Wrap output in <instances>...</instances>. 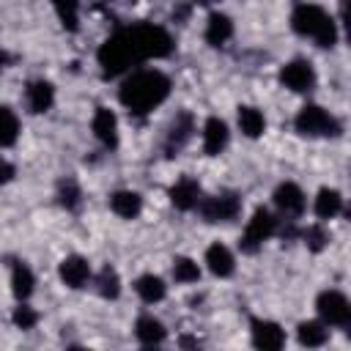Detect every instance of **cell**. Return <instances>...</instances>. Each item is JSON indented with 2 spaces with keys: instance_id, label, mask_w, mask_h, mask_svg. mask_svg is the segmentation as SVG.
I'll return each mask as SVG.
<instances>
[{
  "instance_id": "obj_4",
  "label": "cell",
  "mask_w": 351,
  "mask_h": 351,
  "mask_svg": "<svg viewBox=\"0 0 351 351\" xmlns=\"http://www.w3.org/2000/svg\"><path fill=\"white\" fill-rule=\"evenodd\" d=\"M96 60H99V66H101V71H104L107 77H118V74L129 71L132 66H137L134 49H132V44H129V36H126L123 27L115 30V33L99 47Z\"/></svg>"
},
{
  "instance_id": "obj_1",
  "label": "cell",
  "mask_w": 351,
  "mask_h": 351,
  "mask_svg": "<svg viewBox=\"0 0 351 351\" xmlns=\"http://www.w3.org/2000/svg\"><path fill=\"white\" fill-rule=\"evenodd\" d=\"M170 77L159 69H140L132 71L118 90L121 104L132 112V115H145L154 107H159L167 96H170Z\"/></svg>"
},
{
  "instance_id": "obj_24",
  "label": "cell",
  "mask_w": 351,
  "mask_h": 351,
  "mask_svg": "<svg viewBox=\"0 0 351 351\" xmlns=\"http://www.w3.org/2000/svg\"><path fill=\"white\" fill-rule=\"evenodd\" d=\"M33 288H36V277H33L30 266L22 263V261H16L11 266V293L16 296V302H27V296L33 293Z\"/></svg>"
},
{
  "instance_id": "obj_12",
  "label": "cell",
  "mask_w": 351,
  "mask_h": 351,
  "mask_svg": "<svg viewBox=\"0 0 351 351\" xmlns=\"http://www.w3.org/2000/svg\"><path fill=\"white\" fill-rule=\"evenodd\" d=\"M90 132H93V137L104 145V148H118V118H115V112L112 110H107V107H96V112H93V118H90Z\"/></svg>"
},
{
  "instance_id": "obj_8",
  "label": "cell",
  "mask_w": 351,
  "mask_h": 351,
  "mask_svg": "<svg viewBox=\"0 0 351 351\" xmlns=\"http://www.w3.org/2000/svg\"><path fill=\"white\" fill-rule=\"evenodd\" d=\"M195 208L203 222H230L241 214V197L233 192H219L211 197H200Z\"/></svg>"
},
{
  "instance_id": "obj_25",
  "label": "cell",
  "mask_w": 351,
  "mask_h": 351,
  "mask_svg": "<svg viewBox=\"0 0 351 351\" xmlns=\"http://www.w3.org/2000/svg\"><path fill=\"white\" fill-rule=\"evenodd\" d=\"M296 337H299L302 346L318 348V346H324V343L329 340V326H326L324 321H302V324L296 326Z\"/></svg>"
},
{
  "instance_id": "obj_36",
  "label": "cell",
  "mask_w": 351,
  "mask_h": 351,
  "mask_svg": "<svg viewBox=\"0 0 351 351\" xmlns=\"http://www.w3.org/2000/svg\"><path fill=\"white\" fill-rule=\"evenodd\" d=\"M8 63H11V58H8V52H5V49H0V71H3V69H5Z\"/></svg>"
},
{
  "instance_id": "obj_15",
  "label": "cell",
  "mask_w": 351,
  "mask_h": 351,
  "mask_svg": "<svg viewBox=\"0 0 351 351\" xmlns=\"http://www.w3.org/2000/svg\"><path fill=\"white\" fill-rule=\"evenodd\" d=\"M228 137H230L228 123H225L219 115L206 118V123H203V151H206L208 156L222 154V151H225V145H228Z\"/></svg>"
},
{
  "instance_id": "obj_10",
  "label": "cell",
  "mask_w": 351,
  "mask_h": 351,
  "mask_svg": "<svg viewBox=\"0 0 351 351\" xmlns=\"http://www.w3.org/2000/svg\"><path fill=\"white\" fill-rule=\"evenodd\" d=\"M271 197H274L277 211H280L285 219H299V217L304 214L307 197H304V192H302L299 184H293V181H282V184L274 189Z\"/></svg>"
},
{
  "instance_id": "obj_20",
  "label": "cell",
  "mask_w": 351,
  "mask_h": 351,
  "mask_svg": "<svg viewBox=\"0 0 351 351\" xmlns=\"http://www.w3.org/2000/svg\"><path fill=\"white\" fill-rule=\"evenodd\" d=\"M134 337H137L143 346H159V343H165L167 329H165V324H162L159 318H154L151 313H143V315H137V321H134Z\"/></svg>"
},
{
  "instance_id": "obj_14",
  "label": "cell",
  "mask_w": 351,
  "mask_h": 351,
  "mask_svg": "<svg viewBox=\"0 0 351 351\" xmlns=\"http://www.w3.org/2000/svg\"><path fill=\"white\" fill-rule=\"evenodd\" d=\"M58 274H60L63 285H69V288L80 291V288H85V285H88V280H90V263H88L82 255H69V258H63V261H60Z\"/></svg>"
},
{
  "instance_id": "obj_27",
  "label": "cell",
  "mask_w": 351,
  "mask_h": 351,
  "mask_svg": "<svg viewBox=\"0 0 351 351\" xmlns=\"http://www.w3.org/2000/svg\"><path fill=\"white\" fill-rule=\"evenodd\" d=\"M55 197H58V203H60L66 211H77L80 203H82V189H80L77 178H71V176L60 178V181H58V189H55Z\"/></svg>"
},
{
  "instance_id": "obj_33",
  "label": "cell",
  "mask_w": 351,
  "mask_h": 351,
  "mask_svg": "<svg viewBox=\"0 0 351 351\" xmlns=\"http://www.w3.org/2000/svg\"><path fill=\"white\" fill-rule=\"evenodd\" d=\"M11 321H14L16 329H33V326L38 324V313H36L30 304L19 302V304L14 307V313H11Z\"/></svg>"
},
{
  "instance_id": "obj_17",
  "label": "cell",
  "mask_w": 351,
  "mask_h": 351,
  "mask_svg": "<svg viewBox=\"0 0 351 351\" xmlns=\"http://www.w3.org/2000/svg\"><path fill=\"white\" fill-rule=\"evenodd\" d=\"M25 101H27V110L41 115V112H49L52 104H55V88L52 82L47 80H33L27 88H25Z\"/></svg>"
},
{
  "instance_id": "obj_22",
  "label": "cell",
  "mask_w": 351,
  "mask_h": 351,
  "mask_svg": "<svg viewBox=\"0 0 351 351\" xmlns=\"http://www.w3.org/2000/svg\"><path fill=\"white\" fill-rule=\"evenodd\" d=\"M134 291L145 304H156V302H162L167 296V285H165V280L159 274H140L134 280Z\"/></svg>"
},
{
  "instance_id": "obj_16",
  "label": "cell",
  "mask_w": 351,
  "mask_h": 351,
  "mask_svg": "<svg viewBox=\"0 0 351 351\" xmlns=\"http://www.w3.org/2000/svg\"><path fill=\"white\" fill-rule=\"evenodd\" d=\"M203 192H200V184L189 176L178 178L173 186H170V203L178 208V211H192L197 203H200Z\"/></svg>"
},
{
  "instance_id": "obj_30",
  "label": "cell",
  "mask_w": 351,
  "mask_h": 351,
  "mask_svg": "<svg viewBox=\"0 0 351 351\" xmlns=\"http://www.w3.org/2000/svg\"><path fill=\"white\" fill-rule=\"evenodd\" d=\"M52 8L66 30L80 27V0H52Z\"/></svg>"
},
{
  "instance_id": "obj_19",
  "label": "cell",
  "mask_w": 351,
  "mask_h": 351,
  "mask_svg": "<svg viewBox=\"0 0 351 351\" xmlns=\"http://www.w3.org/2000/svg\"><path fill=\"white\" fill-rule=\"evenodd\" d=\"M203 36H206V44L208 47H225L233 38V22H230V16L228 14H219V11L208 14L206 33Z\"/></svg>"
},
{
  "instance_id": "obj_18",
  "label": "cell",
  "mask_w": 351,
  "mask_h": 351,
  "mask_svg": "<svg viewBox=\"0 0 351 351\" xmlns=\"http://www.w3.org/2000/svg\"><path fill=\"white\" fill-rule=\"evenodd\" d=\"M206 266H208V271L214 274V277H230L233 271H236V258H233V252L225 247V244H219V241H214L208 250H206Z\"/></svg>"
},
{
  "instance_id": "obj_5",
  "label": "cell",
  "mask_w": 351,
  "mask_h": 351,
  "mask_svg": "<svg viewBox=\"0 0 351 351\" xmlns=\"http://www.w3.org/2000/svg\"><path fill=\"white\" fill-rule=\"evenodd\" d=\"M293 126H296V132L304 134V137H337V134L343 132L340 121H337L329 110H324L321 104H304V107L296 112Z\"/></svg>"
},
{
  "instance_id": "obj_31",
  "label": "cell",
  "mask_w": 351,
  "mask_h": 351,
  "mask_svg": "<svg viewBox=\"0 0 351 351\" xmlns=\"http://www.w3.org/2000/svg\"><path fill=\"white\" fill-rule=\"evenodd\" d=\"M173 280L181 285H192L200 280V266L192 258H176L173 261Z\"/></svg>"
},
{
  "instance_id": "obj_3",
  "label": "cell",
  "mask_w": 351,
  "mask_h": 351,
  "mask_svg": "<svg viewBox=\"0 0 351 351\" xmlns=\"http://www.w3.org/2000/svg\"><path fill=\"white\" fill-rule=\"evenodd\" d=\"M129 36V44L134 49L137 63L151 60V58H167L173 52V38L162 25H151V22H137L123 27Z\"/></svg>"
},
{
  "instance_id": "obj_32",
  "label": "cell",
  "mask_w": 351,
  "mask_h": 351,
  "mask_svg": "<svg viewBox=\"0 0 351 351\" xmlns=\"http://www.w3.org/2000/svg\"><path fill=\"white\" fill-rule=\"evenodd\" d=\"M302 241H304V247H307L310 252H321V250L329 244V233H326L321 225H310V228L302 230Z\"/></svg>"
},
{
  "instance_id": "obj_37",
  "label": "cell",
  "mask_w": 351,
  "mask_h": 351,
  "mask_svg": "<svg viewBox=\"0 0 351 351\" xmlns=\"http://www.w3.org/2000/svg\"><path fill=\"white\" fill-rule=\"evenodd\" d=\"M195 5H214V3H219V0H192Z\"/></svg>"
},
{
  "instance_id": "obj_2",
  "label": "cell",
  "mask_w": 351,
  "mask_h": 351,
  "mask_svg": "<svg viewBox=\"0 0 351 351\" xmlns=\"http://www.w3.org/2000/svg\"><path fill=\"white\" fill-rule=\"evenodd\" d=\"M291 27H293V33L313 38L315 47H321V49H332L340 38L337 22L329 16V11H324L315 3H299L291 11Z\"/></svg>"
},
{
  "instance_id": "obj_11",
  "label": "cell",
  "mask_w": 351,
  "mask_h": 351,
  "mask_svg": "<svg viewBox=\"0 0 351 351\" xmlns=\"http://www.w3.org/2000/svg\"><path fill=\"white\" fill-rule=\"evenodd\" d=\"M192 132H195V121L189 112H178L170 126H167V134H165V154L167 156H176L189 140H192Z\"/></svg>"
},
{
  "instance_id": "obj_29",
  "label": "cell",
  "mask_w": 351,
  "mask_h": 351,
  "mask_svg": "<svg viewBox=\"0 0 351 351\" xmlns=\"http://www.w3.org/2000/svg\"><path fill=\"white\" fill-rule=\"evenodd\" d=\"M19 137V118L14 115V110L0 104V148L14 145Z\"/></svg>"
},
{
  "instance_id": "obj_6",
  "label": "cell",
  "mask_w": 351,
  "mask_h": 351,
  "mask_svg": "<svg viewBox=\"0 0 351 351\" xmlns=\"http://www.w3.org/2000/svg\"><path fill=\"white\" fill-rule=\"evenodd\" d=\"M277 230H280V219H277L269 208H263V206L255 208V214L247 219V228H244V233H241V239H239L241 252L255 255V252L263 247V241H269Z\"/></svg>"
},
{
  "instance_id": "obj_23",
  "label": "cell",
  "mask_w": 351,
  "mask_h": 351,
  "mask_svg": "<svg viewBox=\"0 0 351 351\" xmlns=\"http://www.w3.org/2000/svg\"><path fill=\"white\" fill-rule=\"evenodd\" d=\"M313 211H315L318 219H335L343 211V195L337 189H329V186L318 189L315 203H313Z\"/></svg>"
},
{
  "instance_id": "obj_13",
  "label": "cell",
  "mask_w": 351,
  "mask_h": 351,
  "mask_svg": "<svg viewBox=\"0 0 351 351\" xmlns=\"http://www.w3.org/2000/svg\"><path fill=\"white\" fill-rule=\"evenodd\" d=\"M252 346L263 351H277L285 346V329L274 321L252 318Z\"/></svg>"
},
{
  "instance_id": "obj_9",
  "label": "cell",
  "mask_w": 351,
  "mask_h": 351,
  "mask_svg": "<svg viewBox=\"0 0 351 351\" xmlns=\"http://www.w3.org/2000/svg\"><path fill=\"white\" fill-rule=\"evenodd\" d=\"M280 82H282L288 90H293V93H310V90L315 88L318 77H315V69H313L310 60L296 58V60H288V63L280 69Z\"/></svg>"
},
{
  "instance_id": "obj_34",
  "label": "cell",
  "mask_w": 351,
  "mask_h": 351,
  "mask_svg": "<svg viewBox=\"0 0 351 351\" xmlns=\"http://www.w3.org/2000/svg\"><path fill=\"white\" fill-rule=\"evenodd\" d=\"M14 176H16V167L5 156H0V184H8Z\"/></svg>"
},
{
  "instance_id": "obj_28",
  "label": "cell",
  "mask_w": 351,
  "mask_h": 351,
  "mask_svg": "<svg viewBox=\"0 0 351 351\" xmlns=\"http://www.w3.org/2000/svg\"><path fill=\"white\" fill-rule=\"evenodd\" d=\"M96 291L104 299H118V293H121V277H118V271L112 266H101V271L96 274Z\"/></svg>"
},
{
  "instance_id": "obj_21",
  "label": "cell",
  "mask_w": 351,
  "mask_h": 351,
  "mask_svg": "<svg viewBox=\"0 0 351 351\" xmlns=\"http://www.w3.org/2000/svg\"><path fill=\"white\" fill-rule=\"evenodd\" d=\"M110 208L121 219H137L140 211H143V197L132 189H118V192L110 195Z\"/></svg>"
},
{
  "instance_id": "obj_7",
  "label": "cell",
  "mask_w": 351,
  "mask_h": 351,
  "mask_svg": "<svg viewBox=\"0 0 351 351\" xmlns=\"http://www.w3.org/2000/svg\"><path fill=\"white\" fill-rule=\"evenodd\" d=\"M315 310L326 326H337V329L351 326V302L343 291H335V288L321 291L315 299Z\"/></svg>"
},
{
  "instance_id": "obj_35",
  "label": "cell",
  "mask_w": 351,
  "mask_h": 351,
  "mask_svg": "<svg viewBox=\"0 0 351 351\" xmlns=\"http://www.w3.org/2000/svg\"><path fill=\"white\" fill-rule=\"evenodd\" d=\"M189 16V5H181V8H173V19L176 22H184Z\"/></svg>"
},
{
  "instance_id": "obj_26",
  "label": "cell",
  "mask_w": 351,
  "mask_h": 351,
  "mask_svg": "<svg viewBox=\"0 0 351 351\" xmlns=\"http://www.w3.org/2000/svg\"><path fill=\"white\" fill-rule=\"evenodd\" d=\"M239 129H241V134L244 137H261L263 132H266V118H263V112L258 110V107H239Z\"/></svg>"
}]
</instances>
